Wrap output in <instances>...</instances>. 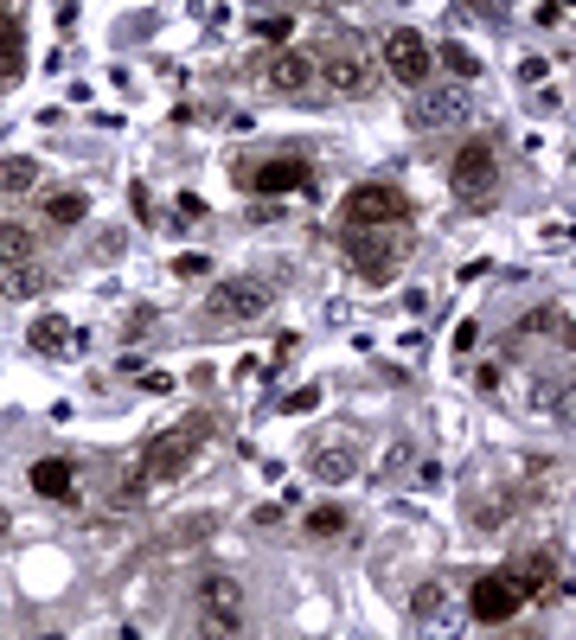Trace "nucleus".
<instances>
[{
    "mask_svg": "<svg viewBox=\"0 0 576 640\" xmlns=\"http://www.w3.org/2000/svg\"><path fill=\"white\" fill-rule=\"evenodd\" d=\"M206 442H211V416H206V410H192L186 423H173L167 435H155V442H148V455H141V467H135V486H129V493H155V486L180 481Z\"/></svg>",
    "mask_w": 576,
    "mask_h": 640,
    "instance_id": "1",
    "label": "nucleus"
},
{
    "mask_svg": "<svg viewBox=\"0 0 576 640\" xmlns=\"http://www.w3.org/2000/svg\"><path fill=\"white\" fill-rule=\"evenodd\" d=\"M404 256H410V225H366V230H346V263H352V276L371 282V288H385V282L404 269Z\"/></svg>",
    "mask_w": 576,
    "mask_h": 640,
    "instance_id": "2",
    "label": "nucleus"
},
{
    "mask_svg": "<svg viewBox=\"0 0 576 640\" xmlns=\"http://www.w3.org/2000/svg\"><path fill=\"white\" fill-rule=\"evenodd\" d=\"M410 211H417V205L404 199V186H391V179H359V186L346 193V205H340L346 230H366V225H410Z\"/></svg>",
    "mask_w": 576,
    "mask_h": 640,
    "instance_id": "3",
    "label": "nucleus"
},
{
    "mask_svg": "<svg viewBox=\"0 0 576 640\" xmlns=\"http://www.w3.org/2000/svg\"><path fill=\"white\" fill-rule=\"evenodd\" d=\"M192 609L206 614L199 634H237V628H244V583L225 577V570H206V577L192 583Z\"/></svg>",
    "mask_w": 576,
    "mask_h": 640,
    "instance_id": "4",
    "label": "nucleus"
},
{
    "mask_svg": "<svg viewBox=\"0 0 576 640\" xmlns=\"http://www.w3.org/2000/svg\"><path fill=\"white\" fill-rule=\"evenodd\" d=\"M448 186H455V199H494V186H499V154L487 135H474V141H461L455 148V160H448Z\"/></svg>",
    "mask_w": 576,
    "mask_h": 640,
    "instance_id": "5",
    "label": "nucleus"
},
{
    "mask_svg": "<svg viewBox=\"0 0 576 640\" xmlns=\"http://www.w3.org/2000/svg\"><path fill=\"white\" fill-rule=\"evenodd\" d=\"M237 186L244 193H262V199H282V193H308L315 186V167L301 154H269V160H244L237 167Z\"/></svg>",
    "mask_w": 576,
    "mask_h": 640,
    "instance_id": "6",
    "label": "nucleus"
},
{
    "mask_svg": "<svg viewBox=\"0 0 576 640\" xmlns=\"http://www.w3.org/2000/svg\"><path fill=\"white\" fill-rule=\"evenodd\" d=\"M262 307H269L262 282H218L206 302V327H257Z\"/></svg>",
    "mask_w": 576,
    "mask_h": 640,
    "instance_id": "7",
    "label": "nucleus"
},
{
    "mask_svg": "<svg viewBox=\"0 0 576 640\" xmlns=\"http://www.w3.org/2000/svg\"><path fill=\"white\" fill-rule=\"evenodd\" d=\"M315 83H327L334 97H366L371 90V58L359 46H327L315 58Z\"/></svg>",
    "mask_w": 576,
    "mask_h": 640,
    "instance_id": "8",
    "label": "nucleus"
},
{
    "mask_svg": "<svg viewBox=\"0 0 576 640\" xmlns=\"http://www.w3.org/2000/svg\"><path fill=\"white\" fill-rule=\"evenodd\" d=\"M429 65H436V51H429V39H423V32H410V26L385 32V71H391L404 90L429 83Z\"/></svg>",
    "mask_w": 576,
    "mask_h": 640,
    "instance_id": "9",
    "label": "nucleus"
},
{
    "mask_svg": "<svg viewBox=\"0 0 576 640\" xmlns=\"http://www.w3.org/2000/svg\"><path fill=\"white\" fill-rule=\"evenodd\" d=\"M525 609L519 583L506 577V570H494V577H480V583L468 589V614L480 621V628H499V621H513V614Z\"/></svg>",
    "mask_w": 576,
    "mask_h": 640,
    "instance_id": "10",
    "label": "nucleus"
},
{
    "mask_svg": "<svg viewBox=\"0 0 576 640\" xmlns=\"http://www.w3.org/2000/svg\"><path fill=\"white\" fill-rule=\"evenodd\" d=\"M262 83H269L276 97H301V90H315V51L282 46L269 65H262Z\"/></svg>",
    "mask_w": 576,
    "mask_h": 640,
    "instance_id": "11",
    "label": "nucleus"
},
{
    "mask_svg": "<svg viewBox=\"0 0 576 640\" xmlns=\"http://www.w3.org/2000/svg\"><path fill=\"white\" fill-rule=\"evenodd\" d=\"M506 577L519 583V595H532V602H538V595H550V589H557V551H519V558L506 563Z\"/></svg>",
    "mask_w": 576,
    "mask_h": 640,
    "instance_id": "12",
    "label": "nucleus"
},
{
    "mask_svg": "<svg viewBox=\"0 0 576 640\" xmlns=\"http://www.w3.org/2000/svg\"><path fill=\"white\" fill-rule=\"evenodd\" d=\"M71 486H78V467L64 455L32 461V493H39V500H71Z\"/></svg>",
    "mask_w": 576,
    "mask_h": 640,
    "instance_id": "13",
    "label": "nucleus"
},
{
    "mask_svg": "<svg viewBox=\"0 0 576 640\" xmlns=\"http://www.w3.org/2000/svg\"><path fill=\"white\" fill-rule=\"evenodd\" d=\"M46 263H7L0 269V295H13V302H27V295H46Z\"/></svg>",
    "mask_w": 576,
    "mask_h": 640,
    "instance_id": "14",
    "label": "nucleus"
},
{
    "mask_svg": "<svg viewBox=\"0 0 576 640\" xmlns=\"http://www.w3.org/2000/svg\"><path fill=\"white\" fill-rule=\"evenodd\" d=\"M513 500H519V493H506V486H494V493H474V500H468V519L480 525V532H494V525H506V519H513Z\"/></svg>",
    "mask_w": 576,
    "mask_h": 640,
    "instance_id": "15",
    "label": "nucleus"
},
{
    "mask_svg": "<svg viewBox=\"0 0 576 640\" xmlns=\"http://www.w3.org/2000/svg\"><path fill=\"white\" fill-rule=\"evenodd\" d=\"M461 116H468V97H461V90H436V97L417 109L423 128H448V122H461Z\"/></svg>",
    "mask_w": 576,
    "mask_h": 640,
    "instance_id": "16",
    "label": "nucleus"
},
{
    "mask_svg": "<svg viewBox=\"0 0 576 640\" xmlns=\"http://www.w3.org/2000/svg\"><path fill=\"white\" fill-rule=\"evenodd\" d=\"M7 263H39V237L27 225H0V269Z\"/></svg>",
    "mask_w": 576,
    "mask_h": 640,
    "instance_id": "17",
    "label": "nucleus"
},
{
    "mask_svg": "<svg viewBox=\"0 0 576 640\" xmlns=\"http://www.w3.org/2000/svg\"><path fill=\"white\" fill-rule=\"evenodd\" d=\"M39 186V160L27 154H0V193H32Z\"/></svg>",
    "mask_w": 576,
    "mask_h": 640,
    "instance_id": "18",
    "label": "nucleus"
},
{
    "mask_svg": "<svg viewBox=\"0 0 576 640\" xmlns=\"http://www.w3.org/2000/svg\"><path fill=\"white\" fill-rule=\"evenodd\" d=\"M71 346V321L64 314H39L32 321V353H64Z\"/></svg>",
    "mask_w": 576,
    "mask_h": 640,
    "instance_id": "19",
    "label": "nucleus"
},
{
    "mask_svg": "<svg viewBox=\"0 0 576 640\" xmlns=\"http://www.w3.org/2000/svg\"><path fill=\"white\" fill-rule=\"evenodd\" d=\"M83 211H90V199H83L78 186H64V193L46 199V225H83Z\"/></svg>",
    "mask_w": 576,
    "mask_h": 640,
    "instance_id": "20",
    "label": "nucleus"
},
{
    "mask_svg": "<svg viewBox=\"0 0 576 640\" xmlns=\"http://www.w3.org/2000/svg\"><path fill=\"white\" fill-rule=\"evenodd\" d=\"M20 71V13H7L0 7V77Z\"/></svg>",
    "mask_w": 576,
    "mask_h": 640,
    "instance_id": "21",
    "label": "nucleus"
},
{
    "mask_svg": "<svg viewBox=\"0 0 576 640\" xmlns=\"http://www.w3.org/2000/svg\"><path fill=\"white\" fill-rule=\"evenodd\" d=\"M308 532H315V538H340V532H346V506L320 500V506L308 512Z\"/></svg>",
    "mask_w": 576,
    "mask_h": 640,
    "instance_id": "22",
    "label": "nucleus"
},
{
    "mask_svg": "<svg viewBox=\"0 0 576 640\" xmlns=\"http://www.w3.org/2000/svg\"><path fill=\"white\" fill-rule=\"evenodd\" d=\"M308 467H315L320 481H346V474H352L346 449H315V455H308Z\"/></svg>",
    "mask_w": 576,
    "mask_h": 640,
    "instance_id": "23",
    "label": "nucleus"
},
{
    "mask_svg": "<svg viewBox=\"0 0 576 640\" xmlns=\"http://www.w3.org/2000/svg\"><path fill=\"white\" fill-rule=\"evenodd\" d=\"M443 65H448V71H455V77H474V71H480V65H474V51H468V46H443Z\"/></svg>",
    "mask_w": 576,
    "mask_h": 640,
    "instance_id": "24",
    "label": "nucleus"
},
{
    "mask_svg": "<svg viewBox=\"0 0 576 640\" xmlns=\"http://www.w3.org/2000/svg\"><path fill=\"white\" fill-rule=\"evenodd\" d=\"M443 609V589L429 583V589H417V602H410V614H423V621H429V614Z\"/></svg>",
    "mask_w": 576,
    "mask_h": 640,
    "instance_id": "25",
    "label": "nucleus"
},
{
    "mask_svg": "<svg viewBox=\"0 0 576 640\" xmlns=\"http://www.w3.org/2000/svg\"><path fill=\"white\" fill-rule=\"evenodd\" d=\"M206 211H211V205L199 199V193H186V199H180V218H186V225H206Z\"/></svg>",
    "mask_w": 576,
    "mask_h": 640,
    "instance_id": "26",
    "label": "nucleus"
},
{
    "mask_svg": "<svg viewBox=\"0 0 576 640\" xmlns=\"http://www.w3.org/2000/svg\"><path fill=\"white\" fill-rule=\"evenodd\" d=\"M320 404V391H295V397H288V416H301V410H315Z\"/></svg>",
    "mask_w": 576,
    "mask_h": 640,
    "instance_id": "27",
    "label": "nucleus"
},
{
    "mask_svg": "<svg viewBox=\"0 0 576 640\" xmlns=\"http://www.w3.org/2000/svg\"><path fill=\"white\" fill-rule=\"evenodd\" d=\"M7 532H13V519H7V506H0V544H7Z\"/></svg>",
    "mask_w": 576,
    "mask_h": 640,
    "instance_id": "28",
    "label": "nucleus"
},
{
    "mask_svg": "<svg viewBox=\"0 0 576 640\" xmlns=\"http://www.w3.org/2000/svg\"><path fill=\"white\" fill-rule=\"evenodd\" d=\"M474 7H487V13H506V0H474Z\"/></svg>",
    "mask_w": 576,
    "mask_h": 640,
    "instance_id": "29",
    "label": "nucleus"
},
{
    "mask_svg": "<svg viewBox=\"0 0 576 640\" xmlns=\"http://www.w3.org/2000/svg\"><path fill=\"white\" fill-rule=\"evenodd\" d=\"M550 7H564V0H550Z\"/></svg>",
    "mask_w": 576,
    "mask_h": 640,
    "instance_id": "30",
    "label": "nucleus"
}]
</instances>
